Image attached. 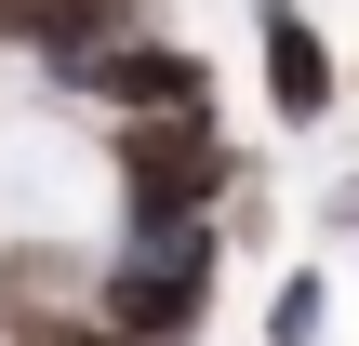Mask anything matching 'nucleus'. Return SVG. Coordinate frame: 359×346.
<instances>
[{
  "label": "nucleus",
  "instance_id": "nucleus-8",
  "mask_svg": "<svg viewBox=\"0 0 359 346\" xmlns=\"http://www.w3.org/2000/svg\"><path fill=\"white\" fill-rule=\"evenodd\" d=\"M346 93H359V67H346Z\"/></svg>",
  "mask_w": 359,
  "mask_h": 346
},
{
  "label": "nucleus",
  "instance_id": "nucleus-4",
  "mask_svg": "<svg viewBox=\"0 0 359 346\" xmlns=\"http://www.w3.org/2000/svg\"><path fill=\"white\" fill-rule=\"evenodd\" d=\"M253 80H266V120L280 133H320L346 107V53H333V27L306 0H253Z\"/></svg>",
  "mask_w": 359,
  "mask_h": 346
},
{
  "label": "nucleus",
  "instance_id": "nucleus-6",
  "mask_svg": "<svg viewBox=\"0 0 359 346\" xmlns=\"http://www.w3.org/2000/svg\"><path fill=\"white\" fill-rule=\"evenodd\" d=\"M53 13H67V0H0V53H27V40H40Z\"/></svg>",
  "mask_w": 359,
  "mask_h": 346
},
{
  "label": "nucleus",
  "instance_id": "nucleus-7",
  "mask_svg": "<svg viewBox=\"0 0 359 346\" xmlns=\"http://www.w3.org/2000/svg\"><path fill=\"white\" fill-rule=\"evenodd\" d=\"M320 227H333V240H359V173H333V187H320Z\"/></svg>",
  "mask_w": 359,
  "mask_h": 346
},
{
  "label": "nucleus",
  "instance_id": "nucleus-2",
  "mask_svg": "<svg viewBox=\"0 0 359 346\" xmlns=\"http://www.w3.org/2000/svg\"><path fill=\"white\" fill-rule=\"evenodd\" d=\"M240 173L253 160L213 107H120L107 120V200L120 213H226Z\"/></svg>",
  "mask_w": 359,
  "mask_h": 346
},
{
  "label": "nucleus",
  "instance_id": "nucleus-1",
  "mask_svg": "<svg viewBox=\"0 0 359 346\" xmlns=\"http://www.w3.org/2000/svg\"><path fill=\"white\" fill-rule=\"evenodd\" d=\"M107 333H213L226 320V213H120V253H93Z\"/></svg>",
  "mask_w": 359,
  "mask_h": 346
},
{
  "label": "nucleus",
  "instance_id": "nucleus-3",
  "mask_svg": "<svg viewBox=\"0 0 359 346\" xmlns=\"http://www.w3.org/2000/svg\"><path fill=\"white\" fill-rule=\"evenodd\" d=\"M53 93H80V107H213V53H187L160 13L147 27H120V40H93L80 67H53Z\"/></svg>",
  "mask_w": 359,
  "mask_h": 346
},
{
  "label": "nucleus",
  "instance_id": "nucleus-5",
  "mask_svg": "<svg viewBox=\"0 0 359 346\" xmlns=\"http://www.w3.org/2000/svg\"><path fill=\"white\" fill-rule=\"evenodd\" d=\"M346 307H333V267H293L266 307H253V333H280V346H306V333H333Z\"/></svg>",
  "mask_w": 359,
  "mask_h": 346
}]
</instances>
